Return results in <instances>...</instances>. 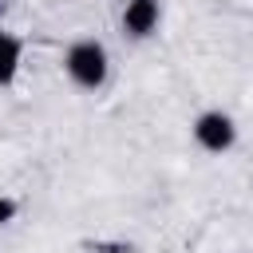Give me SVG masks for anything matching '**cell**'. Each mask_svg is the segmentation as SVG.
Returning <instances> with one entry per match:
<instances>
[{
	"mask_svg": "<svg viewBox=\"0 0 253 253\" xmlns=\"http://www.w3.org/2000/svg\"><path fill=\"white\" fill-rule=\"evenodd\" d=\"M63 67H67V75H71L79 87L95 91V87L107 83V71H111L107 47H103L99 40H75V43L67 47V55H63Z\"/></svg>",
	"mask_w": 253,
	"mask_h": 253,
	"instance_id": "obj_1",
	"label": "cell"
},
{
	"mask_svg": "<svg viewBox=\"0 0 253 253\" xmlns=\"http://www.w3.org/2000/svg\"><path fill=\"white\" fill-rule=\"evenodd\" d=\"M194 138H198L202 150L225 154V150L237 142V126H233V119H229L225 111H202V115L194 119Z\"/></svg>",
	"mask_w": 253,
	"mask_h": 253,
	"instance_id": "obj_2",
	"label": "cell"
},
{
	"mask_svg": "<svg viewBox=\"0 0 253 253\" xmlns=\"http://www.w3.org/2000/svg\"><path fill=\"white\" fill-rule=\"evenodd\" d=\"M158 0H126V8H123V32H130L134 40H142V36H150L154 28H158Z\"/></svg>",
	"mask_w": 253,
	"mask_h": 253,
	"instance_id": "obj_3",
	"label": "cell"
},
{
	"mask_svg": "<svg viewBox=\"0 0 253 253\" xmlns=\"http://www.w3.org/2000/svg\"><path fill=\"white\" fill-rule=\"evenodd\" d=\"M20 55H24V43L16 36H4L0 32V87H8L20 71Z\"/></svg>",
	"mask_w": 253,
	"mask_h": 253,
	"instance_id": "obj_4",
	"label": "cell"
},
{
	"mask_svg": "<svg viewBox=\"0 0 253 253\" xmlns=\"http://www.w3.org/2000/svg\"><path fill=\"white\" fill-rule=\"evenodd\" d=\"M12 217H16V202H12L8 194H0V229H4Z\"/></svg>",
	"mask_w": 253,
	"mask_h": 253,
	"instance_id": "obj_5",
	"label": "cell"
}]
</instances>
